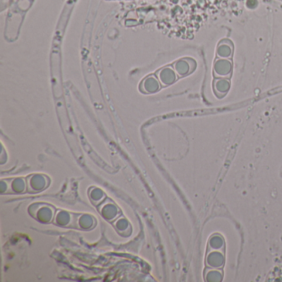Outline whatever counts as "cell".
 Segmentation results:
<instances>
[{"label":"cell","instance_id":"cell-3","mask_svg":"<svg viewBox=\"0 0 282 282\" xmlns=\"http://www.w3.org/2000/svg\"><path fill=\"white\" fill-rule=\"evenodd\" d=\"M229 81L226 79L220 78L216 80L214 82V90L217 94L224 95L229 90Z\"/></svg>","mask_w":282,"mask_h":282},{"label":"cell","instance_id":"cell-1","mask_svg":"<svg viewBox=\"0 0 282 282\" xmlns=\"http://www.w3.org/2000/svg\"><path fill=\"white\" fill-rule=\"evenodd\" d=\"M214 73L216 76L224 77L229 75L232 71V63L226 59L218 60L214 64Z\"/></svg>","mask_w":282,"mask_h":282},{"label":"cell","instance_id":"cell-4","mask_svg":"<svg viewBox=\"0 0 282 282\" xmlns=\"http://www.w3.org/2000/svg\"><path fill=\"white\" fill-rule=\"evenodd\" d=\"M190 63L185 62V61H182V62H180L178 63L176 69L181 75H185V74L190 72Z\"/></svg>","mask_w":282,"mask_h":282},{"label":"cell","instance_id":"cell-2","mask_svg":"<svg viewBox=\"0 0 282 282\" xmlns=\"http://www.w3.org/2000/svg\"><path fill=\"white\" fill-rule=\"evenodd\" d=\"M232 43L229 40H223L218 46L217 54L222 58H228L232 53Z\"/></svg>","mask_w":282,"mask_h":282}]
</instances>
